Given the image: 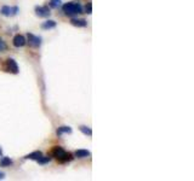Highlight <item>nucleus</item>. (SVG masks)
I'll return each instance as SVG.
<instances>
[{
	"mask_svg": "<svg viewBox=\"0 0 194 181\" xmlns=\"http://www.w3.org/2000/svg\"><path fill=\"white\" fill-rule=\"evenodd\" d=\"M52 156H54L60 163L71 162V161L73 159L72 154L67 152L65 149L61 147V146H55V147H54V150H52Z\"/></svg>",
	"mask_w": 194,
	"mask_h": 181,
	"instance_id": "f257e3e1",
	"label": "nucleus"
},
{
	"mask_svg": "<svg viewBox=\"0 0 194 181\" xmlns=\"http://www.w3.org/2000/svg\"><path fill=\"white\" fill-rule=\"evenodd\" d=\"M62 10L67 16H74V15H79L83 13V6L79 2H66L62 6Z\"/></svg>",
	"mask_w": 194,
	"mask_h": 181,
	"instance_id": "f03ea898",
	"label": "nucleus"
},
{
	"mask_svg": "<svg viewBox=\"0 0 194 181\" xmlns=\"http://www.w3.org/2000/svg\"><path fill=\"white\" fill-rule=\"evenodd\" d=\"M27 39H28V44L32 46V47L38 48V47L41 46V37H40V36L34 35V34H32V33H28Z\"/></svg>",
	"mask_w": 194,
	"mask_h": 181,
	"instance_id": "7ed1b4c3",
	"label": "nucleus"
},
{
	"mask_svg": "<svg viewBox=\"0 0 194 181\" xmlns=\"http://www.w3.org/2000/svg\"><path fill=\"white\" fill-rule=\"evenodd\" d=\"M6 70L12 74H18V65L13 58L6 59Z\"/></svg>",
	"mask_w": 194,
	"mask_h": 181,
	"instance_id": "20e7f679",
	"label": "nucleus"
},
{
	"mask_svg": "<svg viewBox=\"0 0 194 181\" xmlns=\"http://www.w3.org/2000/svg\"><path fill=\"white\" fill-rule=\"evenodd\" d=\"M1 15L6 16V17H10V16H15L17 12H18V7L17 6H13V7H10V6H3L1 10H0Z\"/></svg>",
	"mask_w": 194,
	"mask_h": 181,
	"instance_id": "39448f33",
	"label": "nucleus"
},
{
	"mask_svg": "<svg viewBox=\"0 0 194 181\" xmlns=\"http://www.w3.org/2000/svg\"><path fill=\"white\" fill-rule=\"evenodd\" d=\"M12 44L15 47H23V46L27 44V40H26V37L23 35H21V34H17V35L13 36V40H12Z\"/></svg>",
	"mask_w": 194,
	"mask_h": 181,
	"instance_id": "423d86ee",
	"label": "nucleus"
},
{
	"mask_svg": "<svg viewBox=\"0 0 194 181\" xmlns=\"http://www.w3.org/2000/svg\"><path fill=\"white\" fill-rule=\"evenodd\" d=\"M35 13L39 17H49L51 12L49 6H35Z\"/></svg>",
	"mask_w": 194,
	"mask_h": 181,
	"instance_id": "0eeeda50",
	"label": "nucleus"
},
{
	"mask_svg": "<svg viewBox=\"0 0 194 181\" xmlns=\"http://www.w3.org/2000/svg\"><path fill=\"white\" fill-rule=\"evenodd\" d=\"M71 24L74 26V27L84 28L87 26V22H86V19H84V18H72V19H71Z\"/></svg>",
	"mask_w": 194,
	"mask_h": 181,
	"instance_id": "6e6552de",
	"label": "nucleus"
},
{
	"mask_svg": "<svg viewBox=\"0 0 194 181\" xmlns=\"http://www.w3.org/2000/svg\"><path fill=\"white\" fill-rule=\"evenodd\" d=\"M56 133H57V135L58 136L63 135V134H71V133H72V128L68 126H62L57 129Z\"/></svg>",
	"mask_w": 194,
	"mask_h": 181,
	"instance_id": "1a4fd4ad",
	"label": "nucleus"
},
{
	"mask_svg": "<svg viewBox=\"0 0 194 181\" xmlns=\"http://www.w3.org/2000/svg\"><path fill=\"white\" fill-rule=\"evenodd\" d=\"M55 27H56V22L55 21H52V19H47V21H45V22L41 24V28H43L44 30L54 29Z\"/></svg>",
	"mask_w": 194,
	"mask_h": 181,
	"instance_id": "9d476101",
	"label": "nucleus"
},
{
	"mask_svg": "<svg viewBox=\"0 0 194 181\" xmlns=\"http://www.w3.org/2000/svg\"><path fill=\"white\" fill-rule=\"evenodd\" d=\"M90 156H91V152L87 150H76L75 151V157H78V158H86Z\"/></svg>",
	"mask_w": 194,
	"mask_h": 181,
	"instance_id": "9b49d317",
	"label": "nucleus"
},
{
	"mask_svg": "<svg viewBox=\"0 0 194 181\" xmlns=\"http://www.w3.org/2000/svg\"><path fill=\"white\" fill-rule=\"evenodd\" d=\"M41 156H43L41 151H34V152H32V154H27L24 158H26V159H33V161H37V159H39Z\"/></svg>",
	"mask_w": 194,
	"mask_h": 181,
	"instance_id": "f8f14e48",
	"label": "nucleus"
},
{
	"mask_svg": "<svg viewBox=\"0 0 194 181\" xmlns=\"http://www.w3.org/2000/svg\"><path fill=\"white\" fill-rule=\"evenodd\" d=\"M12 159L10 158V157H3L1 159H0V165L1 167H10V165H12Z\"/></svg>",
	"mask_w": 194,
	"mask_h": 181,
	"instance_id": "ddd939ff",
	"label": "nucleus"
},
{
	"mask_svg": "<svg viewBox=\"0 0 194 181\" xmlns=\"http://www.w3.org/2000/svg\"><path fill=\"white\" fill-rule=\"evenodd\" d=\"M80 132L83 133V134H85V135H87V136H91L92 135V130H91V128L90 127H87V126H81L80 128Z\"/></svg>",
	"mask_w": 194,
	"mask_h": 181,
	"instance_id": "4468645a",
	"label": "nucleus"
},
{
	"mask_svg": "<svg viewBox=\"0 0 194 181\" xmlns=\"http://www.w3.org/2000/svg\"><path fill=\"white\" fill-rule=\"evenodd\" d=\"M61 2H62V0H50L49 5H50L51 9H57V7L61 6Z\"/></svg>",
	"mask_w": 194,
	"mask_h": 181,
	"instance_id": "2eb2a0df",
	"label": "nucleus"
},
{
	"mask_svg": "<svg viewBox=\"0 0 194 181\" xmlns=\"http://www.w3.org/2000/svg\"><path fill=\"white\" fill-rule=\"evenodd\" d=\"M50 161H51V157H49V156H47V157H43V156H41L39 159H37V162L39 163V164H41V165H43V164H46V163H49Z\"/></svg>",
	"mask_w": 194,
	"mask_h": 181,
	"instance_id": "dca6fc26",
	"label": "nucleus"
},
{
	"mask_svg": "<svg viewBox=\"0 0 194 181\" xmlns=\"http://www.w3.org/2000/svg\"><path fill=\"white\" fill-rule=\"evenodd\" d=\"M5 50H6V44H5L4 39H3V37H0V53H1V52H4Z\"/></svg>",
	"mask_w": 194,
	"mask_h": 181,
	"instance_id": "f3484780",
	"label": "nucleus"
},
{
	"mask_svg": "<svg viewBox=\"0 0 194 181\" xmlns=\"http://www.w3.org/2000/svg\"><path fill=\"white\" fill-rule=\"evenodd\" d=\"M85 10H86V13H91V12H92V4H91V2H89V4L86 5Z\"/></svg>",
	"mask_w": 194,
	"mask_h": 181,
	"instance_id": "a211bd4d",
	"label": "nucleus"
},
{
	"mask_svg": "<svg viewBox=\"0 0 194 181\" xmlns=\"http://www.w3.org/2000/svg\"><path fill=\"white\" fill-rule=\"evenodd\" d=\"M4 176H5V174L4 173H0V179H4Z\"/></svg>",
	"mask_w": 194,
	"mask_h": 181,
	"instance_id": "6ab92c4d",
	"label": "nucleus"
},
{
	"mask_svg": "<svg viewBox=\"0 0 194 181\" xmlns=\"http://www.w3.org/2000/svg\"><path fill=\"white\" fill-rule=\"evenodd\" d=\"M1 156H3V149L0 147V157H1Z\"/></svg>",
	"mask_w": 194,
	"mask_h": 181,
	"instance_id": "aec40b11",
	"label": "nucleus"
}]
</instances>
